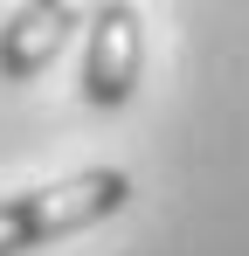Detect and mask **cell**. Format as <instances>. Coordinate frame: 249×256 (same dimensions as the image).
<instances>
[{
    "label": "cell",
    "mask_w": 249,
    "mask_h": 256,
    "mask_svg": "<svg viewBox=\"0 0 249 256\" xmlns=\"http://www.w3.org/2000/svg\"><path fill=\"white\" fill-rule=\"evenodd\" d=\"M124 208H132V173L124 166H83V173L48 180V187L0 194V256L48 250V242L83 236V228H97Z\"/></svg>",
    "instance_id": "obj_1"
},
{
    "label": "cell",
    "mask_w": 249,
    "mask_h": 256,
    "mask_svg": "<svg viewBox=\"0 0 249 256\" xmlns=\"http://www.w3.org/2000/svg\"><path fill=\"white\" fill-rule=\"evenodd\" d=\"M76 28H83V7H70V0L14 7V14H7V28H0V76H7V84H35L42 70L70 48Z\"/></svg>",
    "instance_id": "obj_3"
},
{
    "label": "cell",
    "mask_w": 249,
    "mask_h": 256,
    "mask_svg": "<svg viewBox=\"0 0 249 256\" xmlns=\"http://www.w3.org/2000/svg\"><path fill=\"white\" fill-rule=\"evenodd\" d=\"M146 76V21L132 0L83 7V104L90 111H124Z\"/></svg>",
    "instance_id": "obj_2"
}]
</instances>
